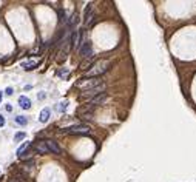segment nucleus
Listing matches in <instances>:
<instances>
[{
    "label": "nucleus",
    "instance_id": "obj_1",
    "mask_svg": "<svg viewBox=\"0 0 196 182\" xmlns=\"http://www.w3.org/2000/svg\"><path fill=\"white\" fill-rule=\"evenodd\" d=\"M108 67H110V60L97 62V65L93 67V70H90V71L87 73V77H99V76L104 74V73L108 71Z\"/></svg>",
    "mask_w": 196,
    "mask_h": 182
},
{
    "label": "nucleus",
    "instance_id": "obj_2",
    "mask_svg": "<svg viewBox=\"0 0 196 182\" xmlns=\"http://www.w3.org/2000/svg\"><path fill=\"white\" fill-rule=\"evenodd\" d=\"M99 85H102L99 77H85V79H82V82L77 84V88H82V91H87V90H93Z\"/></svg>",
    "mask_w": 196,
    "mask_h": 182
},
{
    "label": "nucleus",
    "instance_id": "obj_3",
    "mask_svg": "<svg viewBox=\"0 0 196 182\" xmlns=\"http://www.w3.org/2000/svg\"><path fill=\"white\" fill-rule=\"evenodd\" d=\"M68 133H73V134H88L90 133V127L81 124V125H73V127H68L67 128Z\"/></svg>",
    "mask_w": 196,
    "mask_h": 182
},
{
    "label": "nucleus",
    "instance_id": "obj_4",
    "mask_svg": "<svg viewBox=\"0 0 196 182\" xmlns=\"http://www.w3.org/2000/svg\"><path fill=\"white\" fill-rule=\"evenodd\" d=\"M108 101V94L107 93H102V94H97V96H94V97H91L90 101H88V107H96V105H102L104 102H107Z\"/></svg>",
    "mask_w": 196,
    "mask_h": 182
},
{
    "label": "nucleus",
    "instance_id": "obj_5",
    "mask_svg": "<svg viewBox=\"0 0 196 182\" xmlns=\"http://www.w3.org/2000/svg\"><path fill=\"white\" fill-rule=\"evenodd\" d=\"M93 56V45L91 42H84L82 47H81V57L82 59H90Z\"/></svg>",
    "mask_w": 196,
    "mask_h": 182
},
{
    "label": "nucleus",
    "instance_id": "obj_6",
    "mask_svg": "<svg viewBox=\"0 0 196 182\" xmlns=\"http://www.w3.org/2000/svg\"><path fill=\"white\" fill-rule=\"evenodd\" d=\"M93 19H94V6L93 5H90L85 10V16H84V25L85 26H88L91 22H93Z\"/></svg>",
    "mask_w": 196,
    "mask_h": 182
},
{
    "label": "nucleus",
    "instance_id": "obj_7",
    "mask_svg": "<svg viewBox=\"0 0 196 182\" xmlns=\"http://www.w3.org/2000/svg\"><path fill=\"white\" fill-rule=\"evenodd\" d=\"M45 144H47L50 153H54V154H60V153H62V150H60V147L57 145V142H54V141H45Z\"/></svg>",
    "mask_w": 196,
    "mask_h": 182
},
{
    "label": "nucleus",
    "instance_id": "obj_8",
    "mask_svg": "<svg viewBox=\"0 0 196 182\" xmlns=\"http://www.w3.org/2000/svg\"><path fill=\"white\" fill-rule=\"evenodd\" d=\"M34 151H36V153H40V154L50 153V151H48V147H47V144H45V141H40V142H37V144H36Z\"/></svg>",
    "mask_w": 196,
    "mask_h": 182
},
{
    "label": "nucleus",
    "instance_id": "obj_9",
    "mask_svg": "<svg viewBox=\"0 0 196 182\" xmlns=\"http://www.w3.org/2000/svg\"><path fill=\"white\" fill-rule=\"evenodd\" d=\"M19 105H20V108H23V110H30L31 108V101L26 96H20L19 97Z\"/></svg>",
    "mask_w": 196,
    "mask_h": 182
},
{
    "label": "nucleus",
    "instance_id": "obj_10",
    "mask_svg": "<svg viewBox=\"0 0 196 182\" xmlns=\"http://www.w3.org/2000/svg\"><path fill=\"white\" fill-rule=\"evenodd\" d=\"M30 147H31V145H30V142H25V144L22 145V147H20L19 150H17V156H19L20 159H23V158L26 156V153H28Z\"/></svg>",
    "mask_w": 196,
    "mask_h": 182
},
{
    "label": "nucleus",
    "instance_id": "obj_11",
    "mask_svg": "<svg viewBox=\"0 0 196 182\" xmlns=\"http://www.w3.org/2000/svg\"><path fill=\"white\" fill-rule=\"evenodd\" d=\"M50 114H51V110H50V108H43V110L40 111V116H39V121H40L42 124H45V122H48V119H50Z\"/></svg>",
    "mask_w": 196,
    "mask_h": 182
},
{
    "label": "nucleus",
    "instance_id": "obj_12",
    "mask_svg": "<svg viewBox=\"0 0 196 182\" xmlns=\"http://www.w3.org/2000/svg\"><path fill=\"white\" fill-rule=\"evenodd\" d=\"M79 40H81V33L74 30L73 34H71V48H76L79 45Z\"/></svg>",
    "mask_w": 196,
    "mask_h": 182
},
{
    "label": "nucleus",
    "instance_id": "obj_13",
    "mask_svg": "<svg viewBox=\"0 0 196 182\" xmlns=\"http://www.w3.org/2000/svg\"><path fill=\"white\" fill-rule=\"evenodd\" d=\"M37 65H39V62H37V60H34V62H25L22 67H23L25 70H33L34 67H37Z\"/></svg>",
    "mask_w": 196,
    "mask_h": 182
},
{
    "label": "nucleus",
    "instance_id": "obj_14",
    "mask_svg": "<svg viewBox=\"0 0 196 182\" xmlns=\"http://www.w3.org/2000/svg\"><path fill=\"white\" fill-rule=\"evenodd\" d=\"M16 122L19 124V125H22V127H25L26 124H28V119H26L25 116H17L16 117Z\"/></svg>",
    "mask_w": 196,
    "mask_h": 182
},
{
    "label": "nucleus",
    "instance_id": "obj_15",
    "mask_svg": "<svg viewBox=\"0 0 196 182\" xmlns=\"http://www.w3.org/2000/svg\"><path fill=\"white\" fill-rule=\"evenodd\" d=\"M77 20H79V19H77V14L74 13L73 16H71V19H70V22H68V26H70V28H73V26H74V25L77 23Z\"/></svg>",
    "mask_w": 196,
    "mask_h": 182
},
{
    "label": "nucleus",
    "instance_id": "obj_16",
    "mask_svg": "<svg viewBox=\"0 0 196 182\" xmlns=\"http://www.w3.org/2000/svg\"><path fill=\"white\" fill-rule=\"evenodd\" d=\"M67 105H68V102L64 101V102H60V104H59V107H56V110L60 111V113H64V111L67 110Z\"/></svg>",
    "mask_w": 196,
    "mask_h": 182
},
{
    "label": "nucleus",
    "instance_id": "obj_17",
    "mask_svg": "<svg viewBox=\"0 0 196 182\" xmlns=\"http://www.w3.org/2000/svg\"><path fill=\"white\" fill-rule=\"evenodd\" d=\"M25 138H26V133L20 131V133H17V134L14 136V141H16V142H19V141H22V139H25Z\"/></svg>",
    "mask_w": 196,
    "mask_h": 182
},
{
    "label": "nucleus",
    "instance_id": "obj_18",
    "mask_svg": "<svg viewBox=\"0 0 196 182\" xmlns=\"http://www.w3.org/2000/svg\"><path fill=\"white\" fill-rule=\"evenodd\" d=\"M59 17H60V19H59L60 22H64V20H65V14H64V11H62V10L59 11Z\"/></svg>",
    "mask_w": 196,
    "mask_h": 182
},
{
    "label": "nucleus",
    "instance_id": "obj_19",
    "mask_svg": "<svg viewBox=\"0 0 196 182\" xmlns=\"http://www.w3.org/2000/svg\"><path fill=\"white\" fill-rule=\"evenodd\" d=\"M5 94H8V96H11V94H13V88H11V87H8V88L5 90Z\"/></svg>",
    "mask_w": 196,
    "mask_h": 182
},
{
    "label": "nucleus",
    "instance_id": "obj_20",
    "mask_svg": "<svg viewBox=\"0 0 196 182\" xmlns=\"http://www.w3.org/2000/svg\"><path fill=\"white\" fill-rule=\"evenodd\" d=\"M3 125H5V117L0 116V127H3Z\"/></svg>",
    "mask_w": 196,
    "mask_h": 182
},
{
    "label": "nucleus",
    "instance_id": "obj_21",
    "mask_svg": "<svg viewBox=\"0 0 196 182\" xmlns=\"http://www.w3.org/2000/svg\"><path fill=\"white\" fill-rule=\"evenodd\" d=\"M10 182H20V181H19V179H16V178H14V179H11Z\"/></svg>",
    "mask_w": 196,
    "mask_h": 182
},
{
    "label": "nucleus",
    "instance_id": "obj_22",
    "mask_svg": "<svg viewBox=\"0 0 196 182\" xmlns=\"http://www.w3.org/2000/svg\"><path fill=\"white\" fill-rule=\"evenodd\" d=\"M2 97H3V93L0 91V102H2Z\"/></svg>",
    "mask_w": 196,
    "mask_h": 182
}]
</instances>
